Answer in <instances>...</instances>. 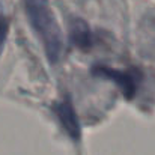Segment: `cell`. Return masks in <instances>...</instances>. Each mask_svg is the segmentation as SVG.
Wrapping results in <instances>:
<instances>
[{"label": "cell", "instance_id": "cell-2", "mask_svg": "<svg viewBox=\"0 0 155 155\" xmlns=\"http://www.w3.org/2000/svg\"><path fill=\"white\" fill-rule=\"evenodd\" d=\"M92 72L98 77H105L111 81H114L119 89L122 91V94L125 95V98L131 100L139 89V83H140V74L137 71H130V72H124L105 65H97L94 66Z\"/></svg>", "mask_w": 155, "mask_h": 155}, {"label": "cell", "instance_id": "cell-4", "mask_svg": "<svg viewBox=\"0 0 155 155\" xmlns=\"http://www.w3.org/2000/svg\"><path fill=\"white\" fill-rule=\"evenodd\" d=\"M69 38H71V42L77 48H81V50L91 48L92 41H94V36H92V32H91L89 26L81 20H74L72 21L71 30H69Z\"/></svg>", "mask_w": 155, "mask_h": 155}, {"label": "cell", "instance_id": "cell-5", "mask_svg": "<svg viewBox=\"0 0 155 155\" xmlns=\"http://www.w3.org/2000/svg\"><path fill=\"white\" fill-rule=\"evenodd\" d=\"M8 32H9V23H8V18L0 12V51H2L5 42H6Z\"/></svg>", "mask_w": 155, "mask_h": 155}, {"label": "cell", "instance_id": "cell-3", "mask_svg": "<svg viewBox=\"0 0 155 155\" xmlns=\"http://www.w3.org/2000/svg\"><path fill=\"white\" fill-rule=\"evenodd\" d=\"M54 111H56L65 133L74 142H78L80 137H81V128H80V122H78L77 113L74 110V105L71 103V100L65 98V100L59 101L54 105Z\"/></svg>", "mask_w": 155, "mask_h": 155}, {"label": "cell", "instance_id": "cell-1", "mask_svg": "<svg viewBox=\"0 0 155 155\" xmlns=\"http://www.w3.org/2000/svg\"><path fill=\"white\" fill-rule=\"evenodd\" d=\"M32 29L39 38L50 63L59 62L63 51L60 26L54 17L50 0H23Z\"/></svg>", "mask_w": 155, "mask_h": 155}]
</instances>
